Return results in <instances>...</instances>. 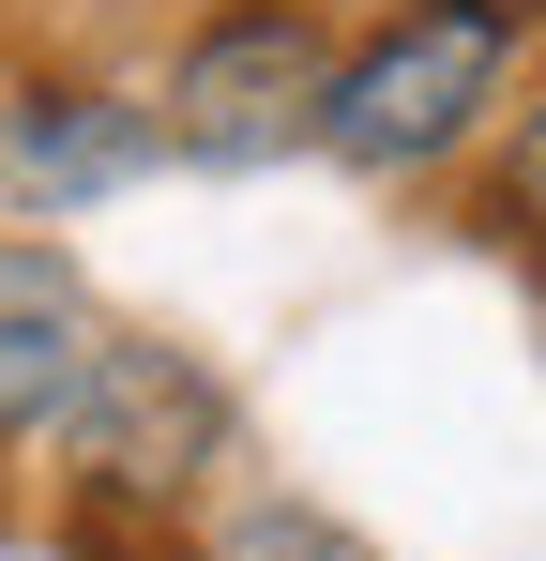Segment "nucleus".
<instances>
[{
  "mask_svg": "<svg viewBox=\"0 0 546 561\" xmlns=\"http://www.w3.org/2000/svg\"><path fill=\"white\" fill-rule=\"evenodd\" d=\"M532 46H546V0H379L334 46V92H319L304 152H334L350 183H441L516 106Z\"/></svg>",
  "mask_w": 546,
  "mask_h": 561,
  "instance_id": "nucleus-1",
  "label": "nucleus"
},
{
  "mask_svg": "<svg viewBox=\"0 0 546 561\" xmlns=\"http://www.w3.org/2000/svg\"><path fill=\"white\" fill-rule=\"evenodd\" d=\"M334 15L319 0H197L168 46V92H152V152L182 168H288L319 137V92H334Z\"/></svg>",
  "mask_w": 546,
  "mask_h": 561,
  "instance_id": "nucleus-2",
  "label": "nucleus"
},
{
  "mask_svg": "<svg viewBox=\"0 0 546 561\" xmlns=\"http://www.w3.org/2000/svg\"><path fill=\"white\" fill-rule=\"evenodd\" d=\"M228 470V379L168 350V334H106L61 410V501H137V516H182L197 485Z\"/></svg>",
  "mask_w": 546,
  "mask_h": 561,
  "instance_id": "nucleus-3",
  "label": "nucleus"
},
{
  "mask_svg": "<svg viewBox=\"0 0 546 561\" xmlns=\"http://www.w3.org/2000/svg\"><path fill=\"white\" fill-rule=\"evenodd\" d=\"M152 168V106L106 92V77H15L0 92V213L15 228H61L91 197H122Z\"/></svg>",
  "mask_w": 546,
  "mask_h": 561,
  "instance_id": "nucleus-4",
  "label": "nucleus"
},
{
  "mask_svg": "<svg viewBox=\"0 0 546 561\" xmlns=\"http://www.w3.org/2000/svg\"><path fill=\"white\" fill-rule=\"evenodd\" d=\"M91 350H106V304L77 288V259L31 243V228H0V470L61 456V410H77Z\"/></svg>",
  "mask_w": 546,
  "mask_h": 561,
  "instance_id": "nucleus-5",
  "label": "nucleus"
},
{
  "mask_svg": "<svg viewBox=\"0 0 546 561\" xmlns=\"http://www.w3.org/2000/svg\"><path fill=\"white\" fill-rule=\"evenodd\" d=\"M486 243L501 259H546V77H532V106H501V152H486Z\"/></svg>",
  "mask_w": 546,
  "mask_h": 561,
  "instance_id": "nucleus-6",
  "label": "nucleus"
},
{
  "mask_svg": "<svg viewBox=\"0 0 546 561\" xmlns=\"http://www.w3.org/2000/svg\"><path fill=\"white\" fill-rule=\"evenodd\" d=\"M197 561H379V547H364L350 516H319V501H228V531Z\"/></svg>",
  "mask_w": 546,
  "mask_h": 561,
  "instance_id": "nucleus-7",
  "label": "nucleus"
},
{
  "mask_svg": "<svg viewBox=\"0 0 546 561\" xmlns=\"http://www.w3.org/2000/svg\"><path fill=\"white\" fill-rule=\"evenodd\" d=\"M61 561H197V531L137 501H61Z\"/></svg>",
  "mask_w": 546,
  "mask_h": 561,
  "instance_id": "nucleus-8",
  "label": "nucleus"
}]
</instances>
